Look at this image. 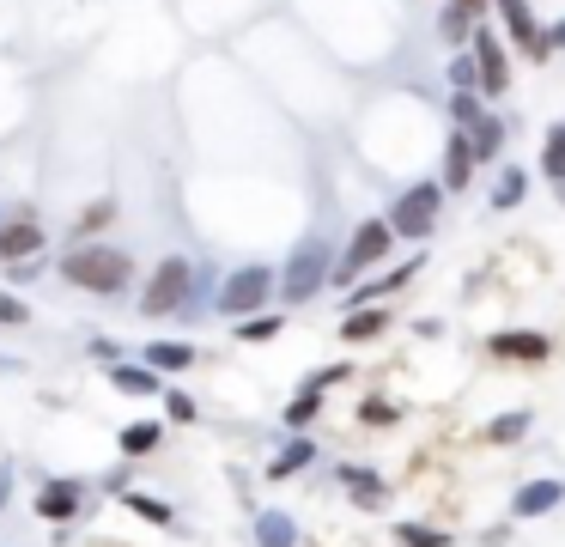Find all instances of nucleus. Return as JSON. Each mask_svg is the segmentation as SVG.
<instances>
[{
    "instance_id": "6",
    "label": "nucleus",
    "mask_w": 565,
    "mask_h": 547,
    "mask_svg": "<svg viewBox=\"0 0 565 547\" xmlns=\"http://www.w3.org/2000/svg\"><path fill=\"white\" fill-rule=\"evenodd\" d=\"M389 244H395V225H389V219L359 225V231H353V244H347V256H341V268H335V286H347V280H359V268L383 262V256H389Z\"/></svg>"
},
{
    "instance_id": "22",
    "label": "nucleus",
    "mask_w": 565,
    "mask_h": 547,
    "mask_svg": "<svg viewBox=\"0 0 565 547\" xmlns=\"http://www.w3.org/2000/svg\"><path fill=\"white\" fill-rule=\"evenodd\" d=\"M158 438H165V426L134 420V426H122V456H146V450H158Z\"/></svg>"
},
{
    "instance_id": "35",
    "label": "nucleus",
    "mask_w": 565,
    "mask_h": 547,
    "mask_svg": "<svg viewBox=\"0 0 565 547\" xmlns=\"http://www.w3.org/2000/svg\"><path fill=\"white\" fill-rule=\"evenodd\" d=\"M341 377H353V365H329V371H316L304 389H329V383H341Z\"/></svg>"
},
{
    "instance_id": "40",
    "label": "nucleus",
    "mask_w": 565,
    "mask_h": 547,
    "mask_svg": "<svg viewBox=\"0 0 565 547\" xmlns=\"http://www.w3.org/2000/svg\"><path fill=\"white\" fill-rule=\"evenodd\" d=\"M462 7H468V13L480 19V13H487V7H493V0H462Z\"/></svg>"
},
{
    "instance_id": "13",
    "label": "nucleus",
    "mask_w": 565,
    "mask_h": 547,
    "mask_svg": "<svg viewBox=\"0 0 565 547\" xmlns=\"http://www.w3.org/2000/svg\"><path fill=\"white\" fill-rule=\"evenodd\" d=\"M122 396H165V377H158V365H116L110 371Z\"/></svg>"
},
{
    "instance_id": "31",
    "label": "nucleus",
    "mask_w": 565,
    "mask_h": 547,
    "mask_svg": "<svg viewBox=\"0 0 565 547\" xmlns=\"http://www.w3.org/2000/svg\"><path fill=\"white\" fill-rule=\"evenodd\" d=\"M25 317H31V310H25V298H19V292H0V323H13V329H19Z\"/></svg>"
},
{
    "instance_id": "37",
    "label": "nucleus",
    "mask_w": 565,
    "mask_h": 547,
    "mask_svg": "<svg viewBox=\"0 0 565 547\" xmlns=\"http://www.w3.org/2000/svg\"><path fill=\"white\" fill-rule=\"evenodd\" d=\"M541 49L553 55V49H565V25H553V31H541Z\"/></svg>"
},
{
    "instance_id": "30",
    "label": "nucleus",
    "mask_w": 565,
    "mask_h": 547,
    "mask_svg": "<svg viewBox=\"0 0 565 547\" xmlns=\"http://www.w3.org/2000/svg\"><path fill=\"white\" fill-rule=\"evenodd\" d=\"M316 408H322V389H304V396L286 408V426H310V420H316Z\"/></svg>"
},
{
    "instance_id": "8",
    "label": "nucleus",
    "mask_w": 565,
    "mask_h": 547,
    "mask_svg": "<svg viewBox=\"0 0 565 547\" xmlns=\"http://www.w3.org/2000/svg\"><path fill=\"white\" fill-rule=\"evenodd\" d=\"M493 7H499L511 43H517L529 61H547V49H541V25H535V13H529V0H493Z\"/></svg>"
},
{
    "instance_id": "36",
    "label": "nucleus",
    "mask_w": 565,
    "mask_h": 547,
    "mask_svg": "<svg viewBox=\"0 0 565 547\" xmlns=\"http://www.w3.org/2000/svg\"><path fill=\"white\" fill-rule=\"evenodd\" d=\"M541 171H547L553 183H565V152H541Z\"/></svg>"
},
{
    "instance_id": "23",
    "label": "nucleus",
    "mask_w": 565,
    "mask_h": 547,
    "mask_svg": "<svg viewBox=\"0 0 565 547\" xmlns=\"http://www.w3.org/2000/svg\"><path fill=\"white\" fill-rule=\"evenodd\" d=\"M450 86L456 92H480V61H474V49H456V61H450ZM487 98V92H480Z\"/></svg>"
},
{
    "instance_id": "38",
    "label": "nucleus",
    "mask_w": 565,
    "mask_h": 547,
    "mask_svg": "<svg viewBox=\"0 0 565 547\" xmlns=\"http://www.w3.org/2000/svg\"><path fill=\"white\" fill-rule=\"evenodd\" d=\"M13 499V462H0V505Z\"/></svg>"
},
{
    "instance_id": "24",
    "label": "nucleus",
    "mask_w": 565,
    "mask_h": 547,
    "mask_svg": "<svg viewBox=\"0 0 565 547\" xmlns=\"http://www.w3.org/2000/svg\"><path fill=\"white\" fill-rule=\"evenodd\" d=\"M523 189H529V177H523L517 165H505V177L493 183V207H499V213H505V207H517V201H523Z\"/></svg>"
},
{
    "instance_id": "26",
    "label": "nucleus",
    "mask_w": 565,
    "mask_h": 547,
    "mask_svg": "<svg viewBox=\"0 0 565 547\" xmlns=\"http://www.w3.org/2000/svg\"><path fill=\"white\" fill-rule=\"evenodd\" d=\"M395 535H401V547H450V535L426 529V523H395Z\"/></svg>"
},
{
    "instance_id": "15",
    "label": "nucleus",
    "mask_w": 565,
    "mask_h": 547,
    "mask_svg": "<svg viewBox=\"0 0 565 547\" xmlns=\"http://www.w3.org/2000/svg\"><path fill=\"white\" fill-rule=\"evenodd\" d=\"M389 329V317H383V310H371V304H359V310H347V323H341V341H377Z\"/></svg>"
},
{
    "instance_id": "4",
    "label": "nucleus",
    "mask_w": 565,
    "mask_h": 547,
    "mask_svg": "<svg viewBox=\"0 0 565 547\" xmlns=\"http://www.w3.org/2000/svg\"><path fill=\"white\" fill-rule=\"evenodd\" d=\"M438 183H414L408 195H401L395 207H389V225H395V238H432V225H438Z\"/></svg>"
},
{
    "instance_id": "19",
    "label": "nucleus",
    "mask_w": 565,
    "mask_h": 547,
    "mask_svg": "<svg viewBox=\"0 0 565 547\" xmlns=\"http://www.w3.org/2000/svg\"><path fill=\"white\" fill-rule=\"evenodd\" d=\"M341 487H347V493H353L359 505H383V499H389V487H383V481L371 475V468H353V462L341 468Z\"/></svg>"
},
{
    "instance_id": "5",
    "label": "nucleus",
    "mask_w": 565,
    "mask_h": 547,
    "mask_svg": "<svg viewBox=\"0 0 565 547\" xmlns=\"http://www.w3.org/2000/svg\"><path fill=\"white\" fill-rule=\"evenodd\" d=\"M183 298H189V262L165 256L158 274H152V286L140 292V310H146V317H171V310H183Z\"/></svg>"
},
{
    "instance_id": "12",
    "label": "nucleus",
    "mask_w": 565,
    "mask_h": 547,
    "mask_svg": "<svg viewBox=\"0 0 565 547\" xmlns=\"http://www.w3.org/2000/svg\"><path fill=\"white\" fill-rule=\"evenodd\" d=\"M79 511V481H49L43 493H37V517H49V523H67Z\"/></svg>"
},
{
    "instance_id": "11",
    "label": "nucleus",
    "mask_w": 565,
    "mask_h": 547,
    "mask_svg": "<svg viewBox=\"0 0 565 547\" xmlns=\"http://www.w3.org/2000/svg\"><path fill=\"white\" fill-rule=\"evenodd\" d=\"M493 353L499 359H547V335H535V329H499Z\"/></svg>"
},
{
    "instance_id": "17",
    "label": "nucleus",
    "mask_w": 565,
    "mask_h": 547,
    "mask_svg": "<svg viewBox=\"0 0 565 547\" xmlns=\"http://www.w3.org/2000/svg\"><path fill=\"white\" fill-rule=\"evenodd\" d=\"M310 462H316V444H310V438H292V444L268 462V481H292L298 468H310Z\"/></svg>"
},
{
    "instance_id": "18",
    "label": "nucleus",
    "mask_w": 565,
    "mask_h": 547,
    "mask_svg": "<svg viewBox=\"0 0 565 547\" xmlns=\"http://www.w3.org/2000/svg\"><path fill=\"white\" fill-rule=\"evenodd\" d=\"M438 37H444L450 49H462V43H474V13L462 7V0H450V7L438 13Z\"/></svg>"
},
{
    "instance_id": "3",
    "label": "nucleus",
    "mask_w": 565,
    "mask_h": 547,
    "mask_svg": "<svg viewBox=\"0 0 565 547\" xmlns=\"http://www.w3.org/2000/svg\"><path fill=\"white\" fill-rule=\"evenodd\" d=\"M280 292V274L268 262H250V268H237L219 292H213V310H225V317H256V310Z\"/></svg>"
},
{
    "instance_id": "1",
    "label": "nucleus",
    "mask_w": 565,
    "mask_h": 547,
    "mask_svg": "<svg viewBox=\"0 0 565 547\" xmlns=\"http://www.w3.org/2000/svg\"><path fill=\"white\" fill-rule=\"evenodd\" d=\"M128 274H134V262L110 244H79L61 256V280H73L79 292H98V298H116L128 286Z\"/></svg>"
},
{
    "instance_id": "27",
    "label": "nucleus",
    "mask_w": 565,
    "mask_h": 547,
    "mask_svg": "<svg viewBox=\"0 0 565 547\" xmlns=\"http://www.w3.org/2000/svg\"><path fill=\"white\" fill-rule=\"evenodd\" d=\"M523 432H529V414H523V408H517V414H499V420L487 426V438H493V444H517Z\"/></svg>"
},
{
    "instance_id": "32",
    "label": "nucleus",
    "mask_w": 565,
    "mask_h": 547,
    "mask_svg": "<svg viewBox=\"0 0 565 547\" xmlns=\"http://www.w3.org/2000/svg\"><path fill=\"white\" fill-rule=\"evenodd\" d=\"M165 414H171V420H183V426H189V420H195V402H189V396H183V389H165Z\"/></svg>"
},
{
    "instance_id": "16",
    "label": "nucleus",
    "mask_w": 565,
    "mask_h": 547,
    "mask_svg": "<svg viewBox=\"0 0 565 547\" xmlns=\"http://www.w3.org/2000/svg\"><path fill=\"white\" fill-rule=\"evenodd\" d=\"M256 547H298V523L286 511H262L256 517Z\"/></svg>"
},
{
    "instance_id": "33",
    "label": "nucleus",
    "mask_w": 565,
    "mask_h": 547,
    "mask_svg": "<svg viewBox=\"0 0 565 547\" xmlns=\"http://www.w3.org/2000/svg\"><path fill=\"white\" fill-rule=\"evenodd\" d=\"M359 420H365V426H395L401 414H395L389 402H365V408H359Z\"/></svg>"
},
{
    "instance_id": "10",
    "label": "nucleus",
    "mask_w": 565,
    "mask_h": 547,
    "mask_svg": "<svg viewBox=\"0 0 565 547\" xmlns=\"http://www.w3.org/2000/svg\"><path fill=\"white\" fill-rule=\"evenodd\" d=\"M37 250H43V231H37L31 219H25V225H7V231H0V262H7V268H13V262H31Z\"/></svg>"
},
{
    "instance_id": "34",
    "label": "nucleus",
    "mask_w": 565,
    "mask_h": 547,
    "mask_svg": "<svg viewBox=\"0 0 565 547\" xmlns=\"http://www.w3.org/2000/svg\"><path fill=\"white\" fill-rule=\"evenodd\" d=\"M110 219H116V201H98L86 219H79V231H98V225H110Z\"/></svg>"
},
{
    "instance_id": "25",
    "label": "nucleus",
    "mask_w": 565,
    "mask_h": 547,
    "mask_svg": "<svg viewBox=\"0 0 565 547\" xmlns=\"http://www.w3.org/2000/svg\"><path fill=\"white\" fill-rule=\"evenodd\" d=\"M286 323L280 317H268V310H256V317H244V323H237V341H274Z\"/></svg>"
},
{
    "instance_id": "9",
    "label": "nucleus",
    "mask_w": 565,
    "mask_h": 547,
    "mask_svg": "<svg viewBox=\"0 0 565 547\" xmlns=\"http://www.w3.org/2000/svg\"><path fill=\"white\" fill-rule=\"evenodd\" d=\"M565 505V487L559 481H529V487H517V499H511V517H547V511H559Z\"/></svg>"
},
{
    "instance_id": "7",
    "label": "nucleus",
    "mask_w": 565,
    "mask_h": 547,
    "mask_svg": "<svg viewBox=\"0 0 565 547\" xmlns=\"http://www.w3.org/2000/svg\"><path fill=\"white\" fill-rule=\"evenodd\" d=\"M474 61H480V92L487 98H499L505 86H511V55H505V43L493 37V31H474Z\"/></svg>"
},
{
    "instance_id": "39",
    "label": "nucleus",
    "mask_w": 565,
    "mask_h": 547,
    "mask_svg": "<svg viewBox=\"0 0 565 547\" xmlns=\"http://www.w3.org/2000/svg\"><path fill=\"white\" fill-rule=\"evenodd\" d=\"M547 152H565V122H559V128H547Z\"/></svg>"
},
{
    "instance_id": "2",
    "label": "nucleus",
    "mask_w": 565,
    "mask_h": 547,
    "mask_svg": "<svg viewBox=\"0 0 565 547\" xmlns=\"http://www.w3.org/2000/svg\"><path fill=\"white\" fill-rule=\"evenodd\" d=\"M335 280V250H329V238H310L292 250V262H286V274H280V298L286 304H310V292L316 286H329Z\"/></svg>"
},
{
    "instance_id": "21",
    "label": "nucleus",
    "mask_w": 565,
    "mask_h": 547,
    "mask_svg": "<svg viewBox=\"0 0 565 547\" xmlns=\"http://www.w3.org/2000/svg\"><path fill=\"white\" fill-rule=\"evenodd\" d=\"M468 140H474V159H493V152L505 146V122H499V116H480V122L468 128Z\"/></svg>"
},
{
    "instance_id": "14",
    "label": "nucleus",
    "mask_w": 565,
    "mask_h": 547,
    "mask_svg": "<svg viewBox=\"0 0 565 547\" xmlns=\"http://www.w3.org/2000/svg\"><path fill=\"white\" fill-rule=\"evenodd\" d=\"M468 171H474V140L468 134H450V146H444V183L450 189H468Z\"/></svg>"
},
{
    "instance_id": "28",
    "label": "nucleus",
    "mask_w": 565,
    "mask_h": 547,
    "mask_svg": "<svg viewBox=\"0 0 565 547\" xmlns=\"http://www.w3.org/2000/svg\"><path fill=\"white\" fill-rule=\"evenodd\" d=\"M450 116H456L462 128H474V122H480V92H456V86H450Z\"/></svg>"
},
{
    "instance_id": "29",
    "label": "nucleus",
    "mask_w": 565,
    "mask_h": 547,
    "mask_svg": "<svg viewBox=\"0 0 565 547\" xmlns=\"http://www.w3.org/2000/svg\"><path fill=\"white\" fill-rule=\"evenodd\" d=\"M128 511H140V517H146V523H177V517H171V505H165V499H146V493H128Z\"/></svg>"
},
{
    "instance_id": "20",
    "label": "nucleus",
    "mask_w": 565,
    "mask_h": 547,
    "mask_svg": "<svg viewBox=\"0 0 565 547\" xmlns=\"http://www.w3.org/2000/svg\"><path fill=\"white\" fill-rule=\"evenodd\" d=\"M146 365H158V371H189L195 365V347H183V341H152L146 347Z\"/></svg>"
}]
</instances>
